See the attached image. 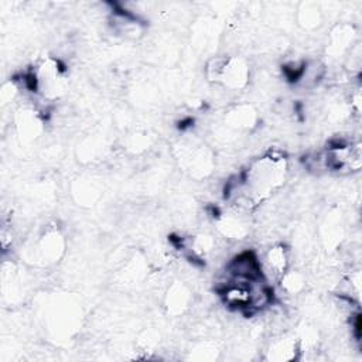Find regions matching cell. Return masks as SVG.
Instances as JSON below:
<instances>
[{"instance_id": "6da1fadb", "label": "cell", "mask_w": 362, "mask_h": 362, "mask_svg": "<svg viewBox=\"0 0 362 362\" xmlns=\"http://www.w3.org/2000/svg\"><path fill=\"white\" fill-rule=\"evenodd\" d=\"M287 173L288 165L286 157L276 151H269L262 157H257L243 173H240L245 195L253 208L269 199L284 185Z\"/></svg>"}, {"instance_id": "7a4b0ae2", "label": "cell", "mask_w": 362, "mask_h": 362, "mask_svg": "<svg viewBox=\"0 0 362 362\" xmlns=\"http://www.w3.org/2000/svg\"><path fill=\"white\" fill-rule=\"evenodd\" d=\"M249 79L250 68L246 59L238 55H226L216 83L228 90H242L249 83Z\"/></svg>"}, {"instance_id": "3957f363", "label": "cell", "mask_w": 362, "mask_h": 362, "mask_svg": "<svg viewBox=\"0 0 362 362\" xmlns=\"http://www.w3.org/2000/svg\"><path fill=\"white\" fill-rule=\"evenodd\" d=\"M65 249L64 236L58 229H48L40 238L37 243L35 255L40 257L42 263H55L62 256Z\"/></svg>"}, {"instance_id": "277c9868", "label": "cell", "mask_w": 362, "mask_h": 362, "mask_svg": "<svg viewBox=\"0 0 362 362\" xmlns=\"http://www.w3.org/2000/svg\"><path fill=\"white\" fill-rule=\"evenodd\" d=\"M267 359L270 361H291L297 358L300 352V342L296 335L281 334L269 344L267 348Z\"/></svg>"}, {"instance_id": "5b68a950", "label": "cell", "mask_w": 362, "mask_h": 362, "mask_svg": "<svg viewBox=\"0 0 362 362\" xmlns=\"http://www.w3.org/2000/svg\"><path fill=\"white\" fill-rule=\"evenodd\" d=\"M256 112L250 105L233 106L225 115V126L230 130H250L256 126Z\"/></svg>"}, {"instance_id": "8992f818", "label": "cell", "mask_w": 362, "mask_h": 362, "mask_svg": "<svg viewBox=\"0 0 362 362\" xmlns=\"http://www.w3.org/2000/svg\"><path fill=\"white\" fill-rule=\"evenodd\" d=\"M264 262L277 279H280L290 269V250L283 243H274L264 255Z\"/></svg>"}, {"instance_id": "52a82bcc", "label": "cell", "mask_w": 362, "mask_h": 362, "mask_svg": "<svg viewBox=\"0 0 362 362\" xmlns=\"http://www.w3.org/2000/svg\"><path fill=\"white\" fill-rule=\"evenodd\" d=\"M298 24L305 30L317 28L322 21V11L318 4L303 3L298 8Z\"/></svg>"}, {"instance_id": "ba28073f", "label": "cell", "mask_w": 362, "mask_h": 362, "mask_svg": "<svg viewBox=\"0 0 362 362\" xmlns=\"http://www.w3.org/2000/svg\"><path fill=\"white\" fill-rule=\"evenodd\" d=\"M188 291L182 284H174L167 293V308L168 311L178 314L188 307Z\"/></svg>"}, {"instance_id": "9c48e42d", "label": "cell", "mask_w": 362, "mask_h": 362, "mask_svg": "<svg viewBox=\"0 0 362 362\" xmlns=\"http://www.w3.org/2000/svg\"><path fill=\"white\" fill-rule=\"evenodd\" d=\"M281 288L287 293V294H298L303 291V288L305 287V277L297 272V270H291L288 269L280 279H279Z\"/></svg>"}]
</instances>
